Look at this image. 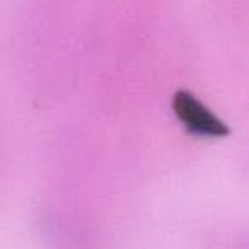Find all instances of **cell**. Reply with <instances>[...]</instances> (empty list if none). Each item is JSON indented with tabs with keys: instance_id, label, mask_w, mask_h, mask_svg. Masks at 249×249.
<instances>
[{
	"instance_id": "6da1fadb",
	"label": "cell",
	"mask_w": 249,
	"mask_h": 249,
	"mask_svg": "<svg viewBox=\"0 0 249 249\" xmlns=\"http://www.w3.org/2000/svg\"><path fill=\"white\" fill-rule=\"evenodd\" d=\"M171 106L176 120L191 137L203 140H218L225 139L231 133L229 124L190 90H176Z\"/></svg>"
}]
</instances>
